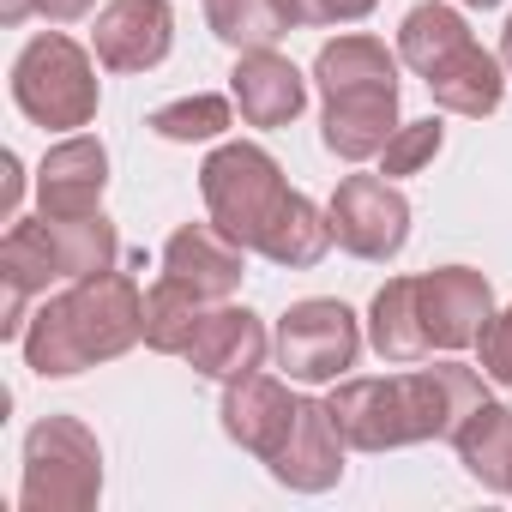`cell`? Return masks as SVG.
Segmentation results:
<instances>
[{
    "label": "cell",
    "instance_id": "cell-3",
    "mask_svg": "<svg viewBox=\"0 0 512 512\" xmlns=\"http://www.w3.org/2000/svg\"><path fill=\"white\" fill-rule=\"evenodd\" d=\"M13 103L43 133H79L97 121V49L73 43L67 31H37L13 61Z\"/></svg>",
    "mask_w": 512,
    "mask_h": 512
},
{
    "label": "cell",
    "instance_id": "cell-16",
    "mask_svg": "<svg viewBox=\"0 0 512 512\" xmlns=\"http://www.w3.org/2000/svg\"><path fill=\"white\" fill-rule=\"evenodd\" d=\"M229 97H235V115H241L247 127H266V133H272V127H290V121L308 109V79H302V67H296L290 55L253 49V55L235 61Z\"/></svg>",
    "mask_w": 512,
    "mask_h": 512
},
{
    "label": "cell",
    "instance_id": "cell-7",
    "mask_svg": "<svg viewBox=\"0 0 512 512\" xmlns=\"http://www.w3.org/2000/svg\"><path fill=\"white\" fill-rule=\"evenodd\" d=\"M326 217H332V241L350 260H368V266L398 260L410 241V199L386 175H344Z\"/></svg>",
    "mask_w": 512,
    "mask_h": 512
},
{
    "label": "cell",
    "instance_id": "cell-5",
    "mask_svg": "<svg viewBox=\"0 0 512 512\" xmlns=\"http://www.w3.org/2000/svg\"><path fill=\"white\" fill-rule=\"evenodd\" d=\"M103 500V446L79 416H43L25 434L19 512H91Z\"/></svg>",
    "mask_w": 512,
    "mask_h": 512
},
{
    "label": "cell",
    "instance_id": "cell-25",
    "mask_svg": "<svg viewBox=\"0 0 512 512\" xmlns=\"http://www.w3.org/2000/svg\"><path fill=\"white\" fill-rule=\"evenodd\" d=\"M205 25L235 55H253V49H278V37L290 31V13L278 0H205Z\"/></svg>",
    "mask_w": 512,
    "mask_h": 512
},
{
    "label": "cell",
    "instance_id": "cell-9",
    "mask_svg": "<svg viewBox=\"0 0 512 512\" xmlns=\"http://www.w3.org/2000/svg\"><path fill=\"white\" fill-rule=\"evenodd\" d=\"M344 452H350V440H344L332 404L326 398H302L296 404V422H290V440L266 464H272V476L290 494H326V488L344 482Z\"/></svg>",
    "mask_w": 512,
    "mask_h": 512
},
{
    "label": "cell",
    "instance_id": "cell-4",
    "mask_svg": "<svg viewBox=\"0 0 512 512\" xmlns=\"http://www.w3.org/2000/svg\"><path fill=\"white\" fill-rule=\"evenodd\" d=\"M199 193H205V211L211 223L241 241L247 253H260L266 229L278 223V211L290 205V181H284V163L266 151V145H247V139H229L217 145L205 163H199Z\"/></svg>",
    "mask_w": 512,
    "mask_h": 512
},
{
    "label": "cell",
    "instance_id": "cell-31",
    "mask_svg": "<svg viewBox=\"0 0 512 512\" xmlns=\"http://www.w3.org/2000/svg\"><path fill=\"white\" fill-rule=\"evenodd\" d=\"M19 199H25V163H19V151H7V187H0V211H7V223L19 217Z\"/></svg>",
    "mask_w": 512,
    "mask_h": 512
},
{
    "label": "cell",
    "instance_id": "cell-1",
    "mask_svg": "<svg viewBox=\"0 0 512 512\" xmlns=\"http://www.w3.org/2000/svg\"><path fill=\"white\" fill-rule=\"evenodd\" d=\"M488 398V374L464 368V362H434L410 374H380V380H338V392L326 398L350 452H398V446H422V440H452L458 422Z\"/></svg>",
    "mask_w": 512,
    "mask_h": 512
},
{
    "label": "cell",
    "instance_id": "cell-11",
    "mask_svg": "<svg viewBox=\"0 0 512 512\" xmlns=\"http://www.w3.org/2000/svg\"><path fill=\"white\" fill-rule=\"evenodd\" d=\"M109 193V151L91 133H61L37 163V205L43 217H91Z\"/></svg>",
    "mask_w": 512,
    "mask_h": 512
},
{
    "label": "cell",
    "instance_id": "cell-22",
    "mask_svg": "<svg viewBox=\"0 0 512 512\" xmlns=\"http://www.w3.org/2000/svg\"><path fill=\"white\" fill-rule=\"evenodd\" d=\"M464 43H470V25H464V13L452 7V0H422V7H410L404 25H398V61L410 73H422V79L446 55H458Z\"/></svg>",
    "mask_w": 512,
    "mask_h": 512
},
{
    "label": "cell",
    "instance_id": "cell-13",
    "mask_svg": "<svg viewBox=\"0 0 512 512\" xmlns=\"http://www.w3.org/2000/svg\"><path fill=\"white\" fill-rule=\"evenodd\" d=\"M398 127H404V115H398V85H350V91H332V97H326V115H320V139H326V151L344 157V163L380 157Z\"/></svg>",
    "mask_w": 512,
    "mask_h": 512
},
{
    "label": "cell",
    "instance_id": "cell-14",
    "mask_svg": "<svg viewBox=\"0 0 512 512\" xmlns=\"http://www.w3.org/2000/svg\"><path fill=\"white\" fill-rule=\"evenodd\" d=\"M266 356H272L266 320L253 308H235V302H211L199 332H193V344H187V362L205 380H241L253 368H266Z\"/></svg>",
    "mask_w": 512,
    "mask_h": 512
},
{
    "label": "cell",
    "instance_id": "cell-8",
    "mask_svg": "<svg viewBox=\"0 0 512 512\" xmlns=\"http://www.w3.org/2000/svg\"><path fill=\"white\" fill-rule=\"evenodd\" d=\"M416 320H422V338L428 350L440 356H458L482 338V326L494 320V284L470 266H440V272H422L416 278Z\"/></svg>",
    "mask_w": 512,
    "mask_h": 512
},
{
    "label": "cell",
    "instance_id": "cell-10",
    "mask_svg": "<svg viewBox=\"0 0 512 512\" xmlns=\"http://www.w3.org/2000/svg\"><path fill=\"white\" fill-rule=\"evenodd\" d=\"M91 49L109 73H151L175 49L169 0H109L91 25Z\"/></svg>",
    "mask_w": 512,
    "mask_h": 512
},
{
    "label": "cell",
    "instance_id": "cell-2",
    "mask_svg": "<svg viewBox=\"0 0 512 512\" xmlns=\"http://www.w3.org/2000/svg\"><path fill=\"white\" fill-rule=\"evenodd\" d=\"M133 344H145V290L115 266L43 296V308L19 338L25 368L43 380H73L97 362L127 356Z\"/></svg>",
    "mask_w": 512,
    "mask_h": 512
},
{
    "label": "cell",
    "instance_id": "cell-20",
    "mask_svg": "<svg viewBox=\"0 0 512 512\" xmlns=\"http://www.w3.org/2000/svg\"><path fill=\"white\" fill-rule=\"evenodd\" d=\"M43 235H49V253H55L61 284L91 278V272H109L121 260V235H115V223L103 211H91V217H43Z\"/></svg>",
    "mask_w": 512,
    "mask_h": 512
},
{
    "label": "cell",
    "instance_id": "cell-32",
    "mask_svg": "<svg viewBox=\"0 0 512 512\" xmlns=\"http://www.w3.org/2000/svg\"><path fill=\"white\" fill-rule=\"evenodd\" d=\"M37 7H31V0H0V25H25Z\"/></svg>",
    "mask_w": 512,
    "mask_h": 512
},
{
    "label": "cell",
    "instance_id": "cell-23",
    "mask_svg": "<svg viewBox=\"0 0 512 512\" xmlns=\"http://www.w3.org/2000/svg\"><path fill=\"white\" fill-rule=\"evenodd\" d=\"M260 253H266L272 266H284V272H308V266H320L326 253H332V217H326L308 193H290V205H284L278 223L266 229Z\"/></svg>",
    "mask_w": 512,
    "mask_h": 512
},
{
    "label": "cell",
    "instance_id": "cell-30",
    "mask_svg": "<svg viewBox=\"0 0 512 512\" xmlns=\"http://www.w3.org/2000/svg\"><path fill=\"white\" fill-rule=\"evenodd\" d=\"M31 7H37V19H49V25H79L97 0H31Z\"/></svg>",
    "mask_w": 512,
    "mask_h": 512
},
{
    "label": "cell",
    "instance_id": "cell-27",
    "mask_svg": "<svg viewBox=\"0 0 512 512\" xmlns=\"http://www.w3.org/2000/svg\"><path fill=\"white\" fill-rule=\"evenodd\" d=\"M440 145H446V127L428 115V121H404L392 139H386V151H380V175L386 181H404V175H422L434 157H440Z\"/></svg>",
    "mask_w": 512,
    "mask_h": 512
},
{
    "label": "cell",
    "instance_id": "cell-19",
    "mask_svg": "<svg viewBox=\"0 0 512 512\" xmlns=\"http://www.w3.org/2000/svg\"><path fill=\"white\" fill-rule=\"evenodd\" d=\"M368 344L380 362H428V338H422V320H416V278H386L368 302Z\"/></svg>",
    "mask_w": 512,
    "mask_h": 512
},
{
    "label": "cell",
    "instance_id": "cell-26",
    "mask_svg": "<svg viewBox=\"0 0 512 512\" xmlns=\"http://www.w3.org/2000/svg\"><path fill=\"white\" fill-rule=\"evenodd\" d=\"M145 127L169 145H205V139H223L235 127V97H217V91H193V97H175V103H157L145 115Z\"/></svg>",
    "mask_w": 512,
    "mask_h": 512
},
{
    "label": "cell",
    "instance_id": "cell-18",
    "mask_svg": "<svg viewBox=\"0 0 512 512\" xmlns=\"http://www.w3.org/2000/svg\"><path fill=\"white\" fill-rule=\"evenodd\" d=\"M452 446H458V464H464L488 494H512V404L482 398V404L458 422Z\"/></svg>",
    "mask_w": 512,
    "mask_h": 512
},
{
    "label": "cell",
    "instance_id": "cell-15",
    "mask_svg": "<svg viewBox=\"0 0 512 512\" xmlns=\"http://www.w3.org/2000/svg\"><path fill=\"white\" fill-rule=\"evenodd\" d=\"M163 272L181 278L187 290H199L205 302H229L247 278V247L229 241L211 217L205 223H181L169 241H163Z\"/></svg>",
    "mask_w": 512,
    "mask_h": 512
},
{
    "label": "cell",
    "instance_id": "cell-21",
    "mask_svg": "<svg viewBox=\"0 0 512 512\" xmlns=\"http://www.w3.org/2000/svg\"><path fill=\"white\" fill-rule=\"evenodd\" d=\"M314 85H320V97L350 91V85H398V55H392L380 37H368V31L332 37V43L314 55Z\"/></svg>",
    "mask_w": 512,
    "mask_h": 512
},
{
    "label": "cell",
    "instance_id": "cell-6",
    "mask_svg": "<svg viewBox=\"0 0 512 512\" xmlns=\"http://www.w3.org/2000/svg\"><path fill=\"white\" fill-rule=\"evenodd\" d=\"M368 332L362 320L338 302V296H308V302H290L278 314V332H272V356L290 380L302 386H338L356 356H362Z\"/></svg>",
    "mask_w": 512,
    "mask_h": 512
},
{
    "label": "cell",
    "instance_id": "cell-12",
    "mask_svg": "<svg viewBox=\"0 0 512 512\" xmlns=\"http://www.w3.org/2000/svg\"><path fill=\"white\" fill-rule=\"evenodd\" d=\"M296 392L266 374V368H253L241 380H223V434L253 452V458H272L284 440H290V422H296Z\"/></svg>",
    "mask_w": 512,
    "mask_h": 512
},
{
    "label": "cell",
    "instance_id": "cell-28",
    "mask_svg": "<svg viewBox=\"0 0 512 512\" xmlns=\"http://www.w3.org/2000/svg\"><path fill=\"white\" fill-rule=\"evenodd\" d=\"M476 368L494 380V386H506L512 392V308H494V320L482 326V338H476Z\"/></svg>",
    "mask_w": 512,
    "mask_h": 512
},
{
    "label": "cell",
    "instance_id": "cell-29",
    "mask_svg": "<svg viewBox=\"0 0 512 512\" xmlns=\"http://www.w3.org/2000/svg\"><path fill=\"white\" fill-rule=\"evenodd\" d=\"M278 7L290 13V25H362L380 0H278Z\"/></svg>",
    "mask_w": 512,
    "mask_h": 512
},
{
    "label": "cell",
    "instance_id": "cell-17",
    "mask_svg": "<svg viewBox=\"0 0 512 512\" xmlns=\"http://www.w3.org/2000/svg\"><path fill=\"white\" fill-rule=\"evenodd\" d=\"M422 85H428L434 109L464 115V121H488V115L506 103V61H500V55H488V49L470 37V43H464L458 55H446Z\"/></svg>",
    "mask_w": 512,
    "mask_h": 512
},
{
    "label": "cell",
    "instance_id": "cell-33",
    "mask_svg": "<svg viewBox=\"0 0 512 512\" xmlns=\"http://www.w3.org/2000/svg\"><path fill=\"white\" fill-rule=\"evenodd\" d=\"M500 61H506V79H512V19H506V31H500Z\"/></svg>",
    "mask_w": 512,
    "mask_h": 512
},
{
    "label": "cell",
    "instance_id": "cell-34",
    "mask_svg": "<svg viewBox=\"0 0 512 512\" xmlns=\"http://www.w3.org/2000/svg\"><path fill=\"white\" fill-rule=\"evenodd\" d=\"M458 7H482L488 13V7H500V0H458Z\"/></svg>",
    "mask_w": 512,
    "mask_h": 512
},
{
    "label": "cell",
    "instance_id": "cell-24",
    "mask_svg": "<svg viewBox=\"0 0 512 512\" xmlns=\"http://www.w3.org/2000/svg\"><path fill=\"white\" fill-rule=\"evenodd\" d=\"M205 308H211V302H205L199 290H187L181 278L163 272V278L145 290V350H157V356H187V344H193Z\"/></svg>",
    "mask_w": 512,
    "mask_h": 512
}]
</instances>
